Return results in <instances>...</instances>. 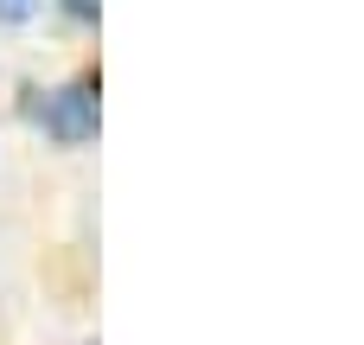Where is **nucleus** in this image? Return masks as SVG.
I'll list each match as a JSON object with an SVG mask.
<instances>
[{
	"label": "nucleus",
	"instance_id": "obj_1",
	"mask_svg": "<svg viewBox=\"0 0 364 345\" xmlns=\"http://www.w3.org/2000/svg\"><path fill=\"white\" fill-rule=\"evenodd\" d=\"M32 122H38L58 147L96 141V128H102V90H96V77H70V83H58V90H38Z\"/></svg>",
	"mask_w": 364,
	"mask_h": 345
},
{
	"label": "nucleus",
	"instance_id": "obj_2",
	"mask_svg": "<svg viewBox=\"0 0 364 345\" xmlns=\"http://www.w3.org/2000/svg\"><path fill=\"white\" fill-rule=\"evenodd\" d=\"M38 6L45 0H0V26H26V19H38Z\"/></svg>",
	"mask_w": 364,
	"mask_h": 345
},
{
	"label": "nucleus",
	"instance_id": "obj_3",
	"mask_svg": "<svg viewBox=\"0 0 364 345\" xmlns=\"http://www.w3.org/2000/svg\"><path fill=\"white\" fill-rule=\"evenodd\" d=\"M58 6H64L77 26H96V19H102V0H58Z\"/></svg>",
	"mask_w": 364,
	"mask_h": 345
}]
</instances>
